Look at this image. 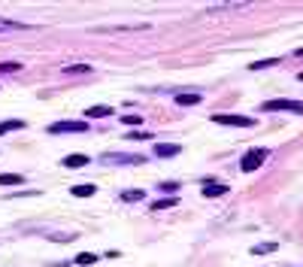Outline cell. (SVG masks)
Returning <instances> with one entry per match:
<instances>
[{"label":"cell","instance_id":"1","mask_svg":"<svg viewBox=\"0 0 303 267\" xmlns=\"http://www.w3.org/2000/svg\"><path fill=\"white\" fill-rule=\"evenodd\" d=\"M267 155H270V152L264 149V146H255V149H249V152L239 158V170H243V173H252V170H258V167L267 161Z\"/></svg>","mask_w":303,"mask_h":267},{"label":"cell","instance_id":"2","mask_svg":"<svg viewBox=\"0 0 303 267\" xmlns=\"http://www.w3.org/2000/svg\"><path fill=\"white\" fill-rule=\"evenodd\" d=\"M212 122H215V125H225V128H255V119H249V116H234V112H215Z\"/></svg>","mask_w":303,"mask_h":267},{"label":"cell","instance_id":"3","mask_svg":"<svg viewBox=\"0 0 303 267\" xmlns=\"http://www.w3.org/2000/svg\"><path fill=\"white\" fill-rule=\"evenodd\" d=\"M146 158L143 155H136V152H106L100 155V164H143Z\"/></svg>","mask_w":303,"mask_h":267},{"label":"cell","instance_id":"4","mask_svg":"<svg viewBox=\"0 0 303 267\" xmlns=\"http://www.w3.org/2000/svg\"><path fill=\"white\" fill-rule=\"evenodd\" d=\"M261 109L264 112H285V109H291V112H303V103H297V100H264L261 103Z\"/></svg>","mask_w":303,"mask_h":267},{"label":"cell","instance_id":"5","mask_svg":"<svg viewBox=\"0 0 303 267\" xmlns=\"http://www.w3.org/2000/svg\"><path fill=\"white\" fill-rule=\"evenodd\" d=\"M88 131V122H55L49 125V134H82Z\"/></svg>","mask_w":303,"mask_h":267},{"label":"cell","instance_id":"6","mask_svg":"<svg viewBox=\"0 0 303 267\" xmlns=\"http://www.w3.org/2000/svg\"><path fill=\"white\" fill-rule=\"evenodd\" d=\"M173 100H176L179 106H194V103L203 100V94L200 91H179V94H173Z\"/></svg>","mask_w":303,"mask_h":267},{"label":"cell","instance_id":"7","mask_svg":"<svg viewBox=\"0 0 303 267\" xmlns=\"http://www.w3.org/2000/svg\"><path fill=\"white\" fill-rule=\"evenodd\" d=\"M179 152H182L179 143H158V146H155V155H161V158H173V155H179Z\"/></svg>","mask_w":303,"mask_h":267},{"label":"cell","instance_id":"8","mask_svg":"<svg viewBox=\"0 0 303 267\" xmlns=\"http://www.w3.org/2000/svg\"><path fill=\"white\" fill-rule=\"evenodd\" d=\"M221 195H228L225 182H206L203 185V198H221Z\"/></svg>","mask_w":303,"mask_h":267},{"label":"cell","instance_id":"9","mask_svg":"<svg viewBox=\"0 0 303 267\" xmlns=\"http://www.w3.org/2000/svg\"><path fill=\"white\" fill-rule=\"evenodd\" d=\"M122 31H149V25H115V28H94V33H122Z\"/></svg>","mask_w":303,"mask_h":267},{"label":"cell","instance_id":"10","mask_svg":"<svg viewBox=\"0 0 303 267\" xmlns=\"http://www.w3.org/2000/svg\"><path fill=\"white\" fill-rule=\"evenodd\" d=\"M43 234H46L49 240H55V243H70V240H76V234H70V231H58V228H43Z\"/></svg>","mask_w":303,"mask_h":267},{"label":"cell","instance_id":"11","mask_svg":"<svg viewBox=\"0 0 303 267\" xmlns=\"http://www.w3.org/2000/svg\"><path fill=\"white\" fill-rule=\"evenodd\" d=\"M249 3H212L206 6V12H234V9H246Z\"/></svg>","mask_w":303,"mask_h":267},{"label":"cell","instance_id":"12","mask_svg":"<svg viewBox=\"0 0 303 267\" xmlns=\"http://www.w3.org/2000/svg\"><path fill=\"white\" fill-rule=\"evenodd\" d=\"M97 261H100V258H97L94 252H79V255H76V258H73L70 264H79V267H91V264H97Z\"/></svg>","mask_w":303,"mask_h":267},{"label":"cell","instance_id":"13","mask_svg":"<svg viewBox=\"0 0 303 267\" xmlns=\"http://www.w3.org/2000/svg\"><path fill=\"white\" fill-rule=\"evenodd\" d=\"M88 161H91L88 155H67V158H64L61 164H64V167H70V170H79V167H85Z\"/></svg>","mask_w":303,"mask_h":267},{"label":"cell","instance_id":"14","mask_svg":"<svg viewBox=\"0 0 303 267\" xmlns=\"http://www.w3.org/2000/svg\"><path fill=\"white\" fill-rule=\"evenodd\" d=\"M279 249V243L276 240H267V243H255L252 246V255H270V252H276Z\"/></svg>","mask_w":303,"mask_h":267},{"label":"cell","instance_id":"15","mask_svg":"<svg viewBox=\"0 0 303 267\" xmlns=\"http://www.w3.org/2000/svg\"><path fill=\"white\" fill-rule=\"evenodd\" d=\"M94 192H97V185H88V182H82V185H73V188H70V195H73V198H91Z\"/></svg>","mask_w":303,"mask_h":267},{"label":"cell","instance_id":"16","mask_svg":"<svg viewBox=\"0 0 303 267\" xmlns=\"http://www.w3.org/2000/svg\"><path fill=\"white\" fill-rule=\"evenodd\" d=\"M112 116V106H88L85 109V119H106Z\"/></svg>","mask_w":303,"mask_h":267},{"label":"cell","instance_id":"17","mask_svg":"<svg viewBox=\"0 0 303 267\" xmlns=\"http://www.w3.org/2000/svg\"><path fill=\"white\" fill-rule=\"evenodd\" d=\"M0 185H25L22 173H0Z\"/></svg>","mask_w":303,"mask_h":267},{"label":"cell","instance_id":"18","mask_svg":"<svg viewBox=\"0 0 303 267\" xmlns=\"http://www.w3.org/2000/svg\"><path fill=\"white\" fill-rule=\"evenodd\" d=\"M18 128H25V119H9V122H0V137L9 131H18Z\"/></svg>","mask_w":303,"mask_h":267},{"label":"cell","instance_id":"19","mask_svg":"<svg viewBox=\"0 0 303 267\" xmlns=\"http://www.w3.org/2000/svg\"><path fill=\"white\" fill-rule=\"evenodd\" d=\"M176 203H179V200L173 198V195H170V198H161V200H155V203H152V213H161V209H170V206H176Z\"/></svg>","mask_w":303,"mask_h":267},{"label":"cell","instance_id":"20","mask_svg":"<svg viewBox=\"0 0 303 267\" xmlns=\"http://www.w3.org/2000/svg\"><path fill=\"white\" fill-rule=\"evenodd\" d=\"M61 73H67V76H85V73H91V67L88 64H70V67H64Z\"/></svg>","mask_w":303,"mask_h":267},{"label":"cell","instance_id":"21","mask_svg":"<svg viewBox=\"0 0 303 267\" xmlns=\"http://www.w3.org/2000/svg\"><path fill=\"white\" fill-rule=\"evenodd\" d=\"M118 198H122V200H128V203H136V200H143V198H146V192H139V188H128V192H122Z\"/></svg>","mask_w":303,"mask_h":267},{"label":"cell","instance_id":"22","mask_svg":"<svg viewBox=\"0 0 303 267\" xmlns=\"http://www.w3.org/2000/svg\"><path fill=\"white\" fill-rule=\"evenodd\" d=\"M279 64V58H267V61H255V64H249V70H267V67H276Z\"/></svg>","mask_w":303,"mask_h":267},{"label":"cell","instance_id":"23","mask_svg":"<svg viewBox=\"0 0 303 267\" xmlns=\"http://www.w3.org/2000/svg\"><path fill=\"white\" fill-rule=\"evenodd\" d=\"M15 70H25L18 61H0V73H15Z\"/></svg>","mask_w":303,"mask_h":267},{"label":"cell","instance_id":"24","mask_svg":"<svg viewBox=\"0 0 303 267\" xmlns=\"http://www.w3.org/2000/svg\"><path fill=\"white\" fill-rule=\"evenodd\" d=\"M122 122H125L128 128H136V125H143V119H139V116H122Z\"/></svg>","mask_w":303,"mask_h":267},{"label":"cell","instance_id":"25","mask_svg":"<svg viewBox=\"0 0 303 267\" xmlns=\"http://www.w3.org/2000/svg\"><path fill=\"white\" fill-rule=\"evenodd\" d=\"M131 140H152V131H131Z\"/></svg>","mask_w":303,"mask_h":267},{"label":"cell","instance_id":"26","mask_svg":"<svg viewBox=\"0 0 303 267\" xmlns=\"http://www.w3.org/2000/svg\"><path fill=\"white\" fill-rule=\"evenodd\" d=\"M18 28H22L18 22H0V33L3 31H18Z\"/></svg>","mask_w":303,"mask_h":267},{"label":"cell","instance_id":"27","mask_svg":"<svg viewBox=\"0 0 303 267\" xmlns=\"http://www.w3.org/2000/svg\"><path fill=\"white\" fill-rule=\"evenodd\" d=\"M158 192H179V182H161Z\"/></svg>","mask_w":303,"mask_h":267},{"label":"cell","instance_id":"28","mask_svg":"<svg viewBox=\"0 0 303 267\" xmlns=\"http://www.w3.org/2000/svg\"><path fill=\"white\" fill-rule=\"evenodd\" d=\"M294 55H297V58H303V49H297V52H294Z\"/></svg>","mask_w":303,"mask_h":267},{"label":"cell","instance_id":"29","mask_svg":"<svg viewBox=\"0 0 303 267\" xmlns=\"http://www.w3.org/2000/svg\"><path fill=\"white\" fill-rule=\"evenodd\" d=\"M297 79H300V82H303V73H300V76H297Z\"/></svg>","mask_w":303,"mask_h":267}]
</instances>
